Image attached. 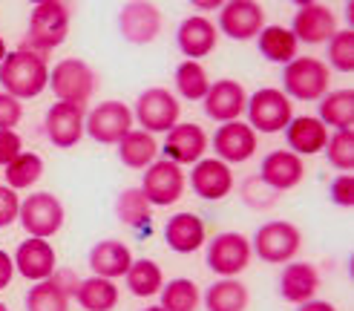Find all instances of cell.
Masks as SVG:
<instances>
[{"label": "cell", "instance_id": "obj_1", "mask_svg": "<svg viewBox=\"0 0 354 311\" xmlns=\"http://www.w3.org/2000/svg\"><path fill=\"white\" fill-rule=\"evenodd\" d=\"M0 84H3V93H9L17 101L38 98L49 86L46 58L38 55V52L24 49V46L6 52L3 64H0Z\"/></svg>", "mask_w": 354, "mask_h": 311}, {"label": "cell", "instance_id": "obj_2", "mask_svg": "<svg viewBox=\"0 0 354 311\" xmlns=\"http://www.w3.org/2000/svg\"><path fill=\"white\" fill-rule=\"evenodd\" d=\"M69 21H73V9L64 0H44L32 9L29 15V29H26V41L24 49L46 55L49 49H55L66 41L69 35Z\"/></svg>", "mask_w": 354, "mask_h": 311}, {"label": "cell", "instance_id": "obj_3", "mask_svg": "<svg viewBox=\"0 0 354 311\" xmlns=\"http://www.w3.org/2000/svg\"><path fill=\"white\" fill-rule=\"evenodd\" d=\"M299 245H303V234H299L297 225L286 219H274L257 228L251 239V254H257L262 263L282 265V263H291L299 254Z\"/></svg>", "mask_w": 354, "mask_h": 311}, {"label": "cell", "instance_id": "obj_4", "mask_svg": "<svg viewBox=\"0 0 354 311\" xmlns=\"http://www.w3.org/2000/svg\"><path fill=\"white\" fill-rule=\"evenodd\" d=\"M248 113V127L254 133H282L288 127V121L294 118V104L291 98L274 90V86H265V90H257L245 104Z\"/></svg>", "mask_w": 354, "mask_h": 311}, {"label": "cell", "instance_id": "obj_5", "mask_svg": "<svg viewBox=\"0 0 354 311\" xmlns=\"http://www.w3.org/2000/svg\"><path fill=\"white\" fill-rule=\"evenodd\" d=\"M331 73L320 58H294L282 69V90L297 101H320L328 93Z\"/></svg>", "mask_w": 354, "mask_h": 311}, {"label": "cell", "instance_id": "obj_6", "mask_svg": "<svg viewBox=\"0 0 354 311\" xmlns=\"http://www.w3.org/2000/svg\"><path fill=\"white\" fill-rule=\"evenodd\" d=\"M95 84H98L95 69L81 58H64L49 73L52 93H55L58 101L66 104H86L95 93Z\"/></svg>", "mask_w": 354, "mask_h": 311}, {"label": "cell", "instance_id": "obj_7", "mask_svg": "<svg viewBox=\"0 0 354 311\" xmlns=\"http://www.w3.org/2000/svg\"><path fill=\"white\" fill-rule=\"evenodd\" d=\"M179 113H182V104L170 90L165 86H150L136 98V113L133 118L138 121L145 133H167L170 127L179 124Z\"/></svg>", "mask_w": 354, "mask_h": 311}, {"label": "cell", "instance_id": "obj_8", "mask_svg": "<svg viewBox=\"0 0 354 311\" xmlns=\"http://www.w3.org/2000/svg\"><path fill=\"white\" fill-rule=\"evenodd\" d=\"M133 110L121 101H104L93 113H86L84 133L98 144H118L133 130Z\"/></svg>", "mask_w": 354, "mask_h": 311}, {"label": "cell", "instance_id": "obj_9", "mask_svg": "<svg viewBox=\"0 0 354 311\" xmlns=\"http://www.w3.org/2000/svg\"><path fill=\"white\" fill-rule=\"evenodd\" d=\"M17 219H21L24 231L29 236H38V239H49L55 236L61 231L64 225V205L58 202V196L52 194H32L21 202V214H17Z\"/></svg>", "mask_w": 354, "mask_h": 311}, {"label": "cell", "instance_id": "obj_10", "mask_svg": "<svg viewBox=\"0 0 354 311\" xmlns=\"http://www.w3.org/2000/svg\"><path fill=\"white\" fill-rule=\"evenodd\" d=\"M251 263V239L245 234L227 231L207 242V268L219 276H236Z\"/></svg>", "mask_w": 354, "mask_h": 311}, {"label": "cell", "instance_id": "obj_11", "mask_svg": "<svg viewBox=\"0 0 354 311\" xmlns=\"http://www.w3.org/2000/svg\"><path fill=\"white\" fill-rule=\"evenodd\" d=\"M141 194L147 196L150 205L167 207L173 202H179L185 194V173L182 167L170 159H158L147 167L145 182H141Z\"/></svg>", "mask_w": 354, "mask_h": 311}, {"label": "cell", "instance_id": "obj_12", "mask_svg": "<svg viewBox=\"0 0 354 311\" xmlns=\"http://www.w3.org/2000/svg\"><path fill=\"white\" fill-rule=\"evenodd\" d=\"M118 29H121V38L136 44V46L153 44L158 35H162V12H158L156 3L136 0V3H127L121 9Z\"/></svg>", "mask_w": 354, "mask_h": 311}, {"label": "cell", "instance_id": "obj_13", "mask_svg": "<svg viewBox=\"0 0 354 311\" xmlns=\"http://www.w3.org/2000/svg\"><path fill=\"white\" fill-rule=\"evenodd\" d=\"M84 121H86L84 104H66V101L52 104L46 113V121H44L46 138L61 150L75 147L84 135Z\"/></svg>", "mask_w": 354, "mask_h": 311}, {"label": "cell", "instance_id": "obj_14", "mask_svg": "<svg viewBox=\"0 0 354 311\" xmlns=\"http://www.w3.org/2000/svg\"><path fill=\"white\" fill-rule=\"evenodd\" d=\"M219 9V29L234 41H251L265 29V9L254 0H231Z\"/></svg>", "mask_w": 354, "mask_h": 311}, {"label": "cell", "instance_id": "obj_15", "mask_svg": "<svg viewBox=\"0 0 354 311\" xmlns=\"http://www.w3.org/2000/svg\"><path fill=\"white\" fill-rule=\"evenodd\" d=\"M12 263H15V271L32 283L49 280V276L58 271L55 248H52L46 239H38V236H29L26 242H21L15 256H12Z\"/></svg>", "mask_w": 354, "mask_h": 311}, {"label": "cell", "instance_id": "obj_16", "mask_svg": "<svg viewBox=\"0 0 354 311\" xmlns=\"http://www.w3.org/2000/svg\"><path fill=\"white\" fill-rule=\"evenodd\" d=\"M337 32V17L323 3H299L291 21V35L306 44H328L331 35Z\"/></svg>", "mask_w": 354, "mask_h": 311}, {"label": "cell", "instance_id": "obj_17", "mask_svg": "<svg viewBox=\"0 0 354 311\" xmlns=\"http://www.w3.org/2000/svg\"><path fill=\"white\" fill-rule=\"evenodd\" d=\"M306 176V167L303 159L294 156L291 150H274L262 159L259 164V182L265 187H271L274 194H282V190H291L303 182Z\"/></svg>", "mask_w": 354, "mask_h": 311}, {"label": "cell", "instance_id": "obj_18", "mask_svg": "<svg viewBox=\"0 0 354 311\" xmlns=\"http://www.w3.org/2000/svg\"><path fill=\"white\" fill-rule=\"evenodd\" d=\"M202 101H205V115L207 118L227 124V121H239V115L245 113L248 95H245V86L239 81L222 78L216 84H210V90Z\"/></svg>", "mask_w": 354, "mask_h": 311}, {"label": "cell", "instance_id": "obj_19", "mask_svg": "<svg viewBox=\"0 0 354 311\" xmlns=\"http://www.w3.org/2000/svg\"><path fill=\"white\" fill-rule=\"evenodd\" d=\"M214 150L219 162L225 164H242L257 153V133L245 121H227L214 133Z\"/></svg>", "mask_w": 354, "mask_h": 311}, {"label": "cell", "instance_id": "obj_20", "mask_svg": "<svg viewBox=\"0 0 354 311\" xmlns=\"http://www.w3.org/2000/svg\"><path fill=\"white\" fill-rule=\"evenodd\" d=\"M190 187L199 199L219 202L234 190V173L219 159H202L190 170Z\"/></svg>", "mask_w": 354, "mask_h": 311}, {"label": "cell", "instance_id": "obj_21", "mask_svg": "<svg viewBox=\"0 0 354 311\" xmlns=\"http://www.w3.org/2000/svg\"><path fill=\"white\" fill-rule=\"evenodd\" d=\"M207 150V135L199 124H176L167 130L165 138V159L176 164H196Z\"/></svg>", "mask_w": 354, "mask_h": 311}, {"label": "cell", "instance_id": "obj_22", "mask_svg": "<svg viewBox=\"0 0 354 311\" xmlns=\"http://www.w3.org/2000/svg\"><path fill=\"white\" fill-rule=\"evenodd\" d=\"M216 41H219V32L216 26L207 21L202 15H193V17H185L176 29V44H179L182 55L187 61H196V58H205L210 52L216 49Z\"/></svg>", "mask_w": 354, "mask_h": 311}, {"label": "cell", "instance_id": "obj_23", "mask_svg": "<svg viewBox=\"0 0 354 311\" xmlns=\"http://www.w3.org/2000/svg\"><path fill=\"white\" fill-rule=\"evenodd\" d=\"M75 280L69 271H55L49 280H41L26 294V311H69V297H75V288L66 283Z\"/></svg>", "mask_w": 354, "mask_h": 311}, {"label": "cell", "instance_id": "obj_24", "mask_svg": "<svg viewBox=\"0 0 354 311\" xmlns=\"http://www.w3.org/2000/svg\"><path fill=\"white\" fill-rule=\"evenodd\" d=\"M320 291V274L308 263H291L279 274V297L286 303H308Z\"/></svg>", "mask_w": 354, "mask_h": 311}, {"label": "cell", "instance_id": "obj_25", "mask_svg": "<svg viewBox=\"0 0 354 311\" xmlns=\"http://www.w3.org/2000/svg\"><path fill=\"white\" fill-rule=\"evenodd\" d=\"M286 142H288V147H291L294 156L323 153L326 150V142H328V127L323 124L320 118H314V115L291 118L288 127H286Z\"/></svg>", "mask_w": 354, "mask_h": 311}, {"label": "cell", "instance_id": "obj_26", "mask_svg": "<svg viewBox=\"0 0 354 311\" xmlns=\"http://www.w3.org/2000/svg\"><path fill=\"white\" fill-rule=\"evenodd\" d=\"M165 239L176 254H193L205 245V222L196 214H176L165 225Z\"/></svg>", "mask_w": 354, "mask_h": 311}, {"label": "cell", "instance_id": "obj_27", "mask_svg": "<svg viewBox=\"0 0 354 311\" xmlns=\"http://www.w3.org/2000/svg\"><path fill=\"white\" fill-rule=\"evenodd\" d=\"M130 265H133V254L118 239H104L90 251V268L95 271V276H104V280L124 276L130 271Z\"/></svg>", "mask_w": 354, "mask_h": 311}, {"label": "cell", "instance_id": "obj_28", "mask_svg": "<svg viewBox=\"0 0 354 311\" xmlns=\"http://www.w3.org/2000/svg\"><path fill=\"white\" fill-rule=\"evenodd\" d=\"M248 285L239 283L236 276H222L205 291V308L207 311H245L248 308Z\"/></svg>", "mask_w": 354, "mask_h": 311}, {"label": "cell", "instance_id": "obj_29", "mask_svg": "<svg viewBox=\"0 0 354 311\" xmlns=\"http://www.w3.org/2000/svg\"><path fill=\"white\" fill-rule=\"evenodd\" d=\"M259 55L271 64H291L297 58V38L286 26H265L257 35Z\"/></svg>", "mask_w": 354, "mask_h": 311}, {"label": "cell", "instance_id": "obj_30", "mask_svg": "<svg viewBox=\"0 0 354 311\" xmlns=\"http://www.w3.org/2000/svg\"><path fill=\"white\" fill-rule=\"evenodd\" d=\"M156 153H158L156 138L150 133H145V130H130L118 142V159H121V164H127L133 170L150 167L156 162Z\"/></svg>", "mask_w": 354, "mask_h": 311}, {"label": "cell", "instance_id": "obj_31", "mask_svg": "<svg viewBox=\"0 0 354 311\" xmlns=\"http://www.w3.org/2000/svg\"><path fill=\"white\" fill-rule=\"evenodd\" d=\"M75 300L86 311H113L118 305V285L104 276H90V280L78 283Z\"/></svg>", "mask_w": 354, "mask_h": 311}, {"label": "cell", "instance_id": "obj_32", "mask_svg": "<svg viewBox=\"0 0 354 311\" xmlns=\"http://www.w3.org/2000/svg\"><path fill=\"white\" fill-rule=\"evenodd\" d=\"M326 127L354 130V90H334L320 98V115Z\"/></svg>", "mask_w": 354, "mask_h": 311}, {"label": "cell", "instance_id": "obj_33", "mask_svg": "<svg viewBox=\"0 0 354 311\" xmlns=\"http://www.w3.org/2000/svg\"><path fill=\"white\" fill-rule=\"evenodd\" d=\"M127 276V288L136 294V297H153V294L162 291L165 285V274L153 259H133Z\"/></svg>", "mask_w": 354, "mask_h": 311}, {"label": "cell", "instance_id": "obj_34", "mask_svg": "<svg viewBox=\"0 0 354 311\" xmlns=\"http://www.w3.org/2000/svg\"><path fill=\"white\" fill-rule=\"evenodd\" d=\"M162 308L165 311H196L199 303H202V294H199V285L193 280H170L167 285H162Z\"/></svg>", "mask_w": 354, "mask_h": 311}, {"label": "cell", "instance_id": "obj_35", "mask_svg": "<svg viewBox=\"0 0 354 311\" xmlns=\"http://www.w3.org/2000/svg\"><path fill=\"white\" fill-rule=\"evenodd\" d=\"M115 214L124 225L130 228H138V225H147L150 214H153V205L147 202V196L141 194V187H127L121 190L118 199H115Z\"/></svg>", "mask_w": 354, "mask_h": 311}, {"label": "cell", "instance_id": "obj_36", "mask_svg": "<svg viewBox=\"0 0 354 311\" xmlns=\"http://www.w3.org/2000/svg\"><path fill=\"white\" fill-rule=\"evenodd\" d=\"M176 90H179V95L187 101H202L210 90L205 66L199 61H182L176 66Z\"/></svg>", "mask_w": 354, "mask_h": 311}, {"label": "cell", "instance_id": "obj_37", "mask_svg": "<svg viewBox=\"0 0 354 311\" xmlns=\"http://www.w3.org/2000/svg\"><path fill=\"white\" fill-rule=\"evenodd\" d=\"M41 176H44V162L35 153H21L12 164H6V182L12 190L32 187Z\"/></svg>", "mask_w": 354, "mask_h": 311}, {"label": "cell", "instance_id": "obj_38", "mask_svg": "<svg viewBox=\"0 0 354 311\" xmlns=\"http://www.w3.org/2000/svg\"><path fill=\"white\" fill-rule=\"evenodd\" d=\"M326 159L334 170L354 173V130H337L326 142Z\"/></svg>", "mask_w": 354, "mask_h": 311}, {"label": "cell", "instance_id": "obj_39", "mask_svg": "<svg viewBox=\"0 0 354 311\" xmlns=\"http://www.w3.org/2000/svg\"><path fill=\"white\" fill-rule=\"evenodd\" d=\"M328 64L337 69V73H354V29H343V32L331 35V41H328Z\"/></svg>", "mask_w": 354, "mask_h": 311}, {"label": "cell", "instance_id": "obj_40", "mask_svg": "<svg viewBox=\"0 0 354 311\" xmlns=\"http://www.w3.org/2000/svg\"><path fill=\"white\" fill-rule=\"evenodd\" d=\"M331 202L340 207L354 205V173H340L331 179Z\"/></svg>", "mask_w": 354, "mask_h": 311}, {"label": "cell", "instance_id": "obj_41", "mask_svg": "<svg viewBox=\"0 0 354 311\" xmlns=\"http://www.w3.org/2000/svg\"><path fill=\"white\" fill-rule=\"evenodd\" d=\"M17 214H21V199L9 185H0V228H9Z\"/></svg>", "mask_w": 354, "mask_h": 311}, {"label": "cell", "instance_id": "obj_42", "mask_svg": "<svg viewBox=\"0 0 354 311\" xmlns=\"http://www.w3.org/2000/svg\"><path fill=\"white\" fill-rule=\"evenodd\" d=\"M24 118V104L9 93H0V130H12Z\"/></svg>", "mask_w": 354, "mask_h": 311}, {"label": "cell", "instance_id": "obj_43", "mask_svg": "<svg viewBox=\"0 0 354 311\" xmlns=\"http://www.w3.org/2000/svg\"><path fill=\"white\" fill-rule=\"evenodd\" d=\"M24 153V142L15 130H0V164H12Z\"/></svg>", "mask_w": 354, "mask_h": 311}, {"label": "cell", "instance_id": "obj_44", "mask_svg": "<svg viewBox=\"0 0 354 311\" xmlns=\"http://www.w3.org/2000/svg\"><path fill=\"white\" fill-rule=\"evenodd\" d=\"M12 276H15V263H12V256L6 251H0V291H3L9 283H12Z\"/></svg>", "mask_w": 354, "mask_h": 311}, {"label": "cell", "instance_id": "obj_45", "mask_svg": "<svg viewBox=\"0 0 354 311\" xmlns=\"http://www.w3.org/2000/svg\"><path fill=\"white\" fill-rule=\"evenodd\" d=\"M297 311H337L331 303H326V300H308V303H299V308Z\"/></svg>", "mask_w": 354, "mask_h": 311}, {"label": "cell", "instance_id": "obj_46", "mask_svg": "<svg viewBox=\"0 0 354 311\" xmlns=\"http://www.w3.org/2000/svg\"><path fill=\"white\" fill-rule=\"evenodd\" d=\"M346 17H348V23H354V3L346 6Z\"/></svg>", "mask_w": 354, "mask_h": 311}, {"label": "cell", "instance_id": "obj_47", "mask_svg": "<svg viewBox=\"0 0 354 311\" xmlns=\"http://www.w3.org/2000/svg\"><path fill=\"white\" fill-rule=\"evenodd\" d=\"M3 58H6V41L0 38V64H3Z\"/></svg>", "mask_w": 354, "mask_h": 311}, {"label": "cell", "instance_id": "obj_48", "mask_svg": "<svg viewBox=\"0 0 354 311\" xmlns=\"http://www.w3.org/2000/svg\"><path fill=\"white\" fill-rule=\"evenodd\" d=\"M145 311H165L162 305H150V308H145Z\"/></svg>", "mask_w": 354, "mask_h": 311}, {"label": "cell", "instance_id": "obj_49", "mask_svg": "<svg viewBox=\"0 0 354 311\" xmlns=\"http://www.w3.org/2000/svg\"><path fill=\"white\" fill-rule=\"evenodd\" d=\"M0 311H9V308H6V303H0Z\"/></svg>", "mask_w": 354, "mask_h": 311}]
</instances>
